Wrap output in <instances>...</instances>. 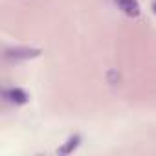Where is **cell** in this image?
<instances>
[{
	"label": "cell",
	"mask_w": 156,
	"mask_h": 156,
	"mask_svg": "<svg viewBox=\"0 0 156 156\" xmlns=\"http://www.w3.org/2000/svg\"><path fill=\"white\" fill-rule=\"evenodd\" d=\"M42 51L39 48H30V46H11V48H6L4 51V57L8 61H30V59H37Z\"/></svg>",
	"instance_id": "6da1fadb"
},
{
	"label": "cell",
	"mask_w": 156,
	"mask_h": 156,
	"mask_svg": "<svg viewBox=\"0 0 156 156\" xmlns=\"http://www.w3.org/2000/svg\"><path fill=\"white\" fill-rule=\"evenodd\" d=\"M118 4V8L130 19H138L140 13H141V8H140V2L138 0H114Z\"/></svg>",
	"instance_id": "7a4b0ae2"
},
{
	"label": "cell",
	"mask_w": 156,
	"mask_h": 156,
	"mask_svg": "<svg viewBox=\"0 0 156 156\" xmlns=\"http://www.w3.org/2000/svg\"><path fill=\"white\" fill-rule=\"evenodd\" d=\"M4 98H6L11 105H26V103L30 101V96L26 94V90H22V88H19V87L6 90Z\"/></svg>",
	"instance_id": "3957f363"
},
{
	"label": "cell",
	"mask_w": 156,
	"mask_h": 156,
	"mask_svg": "<svg viewBox=\"0 0 156 156\" xmlns=\"http://www.w3.org/2000/svg\"><path fill=\"white\" fill-rule=\"evenodd\" d=\"M79 143H81V136H79V134H72V136L64 141V145L59 147V154H72L77 147H79Z\"/></svg>",
	"instance_id": "277c9868"
},
{
	"label": "cell",
	"mask_w": 156,
	"mask_h": 156,
	"mask_svg": "<svg viewBox=\"0 0 156 156\" xmlns=\"http://www.w3.org/2000/svg\"><path fill=\"white\" fill-rule=\"evenodd\" d=\"M151 9H152V13L156 15V2H152V6H151Z\"/></svg>",
	"instance_id": "5b68a950"
}]
</instances>
